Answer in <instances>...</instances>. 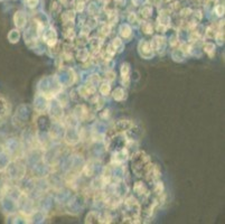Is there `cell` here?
Returning <instances> with one entry per match:
<instances>
[{"label": "cell", "mask_w": 225, "mask_h": 224, "mask_svg": "<svg viewBox=\"0 0 225 224\" xmlns=\"http://www.w3.org/2000/svg\"><path fill=\"white\" fill-rule=\"evenodd\" d=\"M217 12H218V15H222L223 12H224V8H223L222 6H218V7H217Z\"/></svg>", "instance_id": "cell-1"}]
</instances>
